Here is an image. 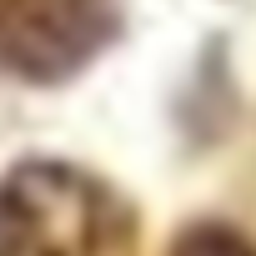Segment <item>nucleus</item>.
<instances>
[{"label": "nucleus", "mask_w": 256, "mask_h": 256, "mask_svg": "<svg viewBox=\"0 0 256 256\" xmlns=\"http://www.w3.org/2000/svg\"><path fill=\"white\" fill-rule=\"evenodd\" d=\"M136 211L76 161L30 156L0 181V256H136Z\"/></svg>", "instance_id": "obj_1"}, {"label": "nucleus", "mask_w": 256, "mask_h": 256, "mask_svg": "<svg viewBox=\"0 0 256 256\" xmlns=\"http://www.w3.org/2000/svg\"><path fill=\"white\" fill-rule=\"evenodd\" d=\"M120 26L116 0H0V70L36 86L86 70Z\"/></svg>", "instance_id": "obj_2"}, {"label": "nucleus", "mask_w": 256, "mask_h": 256, "mask_svg": "<svg viewBox=\"0 0 256 256\" xmlns=\"http://www.w3.org/2000/svg\"><path fill=\"white\" fill-rule=\"evenodd\" d=\"M171 256H256V246H251L241 231L206 221V226H191V231L171 246Z\"/></svg>", "instance_id": "obj_3"}]
</instances>
